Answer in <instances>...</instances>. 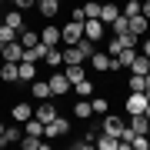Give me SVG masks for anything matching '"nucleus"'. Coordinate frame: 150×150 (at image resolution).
I'll return each mask as SVG.
<instances>
[{
  "label": "nucleus",
  "instance_id": "1",
  "mask_svg": "<svg viewBox=\"0 0 150 150\" xmlns=\"http://www.w3.org/2000/svg\"><path fill=\"white\" fill-rule=\"evenodd\" d=\"M80 37H83V23H80V20H70V23L60 27V43H64V47L80 43Z\"/></svg>",
  "mask_w": 150,
  "mask_h": 150
},
{
  "label": "nucleus",
  "instance_id": "2",
  "mask_svg": "<svg viewBox=\"0 0 150 150\" xmlns=\"http://www.w3.org/2000/svg\"><path fill=\"white\" fill-rule=\"evenodd\" d=\"M83 37H87V40H93V43H100L103 37H107V23H103L100 17H90V20H83Z\"/></svg>",
  "mask_w": 150,
  "mask_h": 150
},
{
  "label": "nucleus",
  "instance_id": "3",
  "mask_svg": "<svg viewBox=\"0 0 150 150\" xmlns=\"http://www.w3.org/2000/svg\"><path fill=\"white\" fill-rule=\"evenodd\" d=\"M67 134H70V120L60 117V113H57L50 123H43V137H47V140H54V137H67Z\"/></svg>",
  "mask_w": 150,
  "mask_h": 150
},
{
  "label": "nucleus",
  "instance_id": "4",
  "mask_svg": "<svg viewBox=\"0 0 150 150\" xmlns=\"http://www.w3.org/2000/svg\"><path fill=\"white\" fill-rule=\"evenodd\" d=\"M90 67L100 70V74H117V70H120L117 57H110V54H97V50H93V57H90Z\"/></svg>",
  "mask_w": 150,
  "mask_h": 150
},
{
  "label": "nucleus",
  "instance_id": "5",
  "mask_svg": "<svg viewBox=\"0 0 150 150\" xmlns=\"http://www.w3.org/2000/svg\"><path fill=\"white\" fill-rule=\"evenodd\" d=\"M123 123H127V120H123V117H117V113H103V123H100V130H103V134H110V137H120V130H123Z\"/></svg>",
  "mask_w": 150,
  "mask_h": 150
},
{
  "label": "nucleus",
  "instance_id": "6",
  "mask_svg": "<svg viewBox=\"0 0 150 150\" xmlns=\"http://www.w3.org/2000/svg\"><path fill=\"white\" fill-rule=\"evenodd\" d=\"M123 110H127V113H144V110H147V93H144V90H130Z\"/></svg>",
  "mask_w": 150,
  "mask_h": 150
},
{
  "label": "nucleus",
  "instance_id": "7",
  "mask_svg": "<svg viewBox=\"0 0 150 150\" xmlns=\"http://www.w3.org/2000/svg\"><path fill=\"white\" fill-rule=\"evenodd\" d=\"M0 60L20 64V60H23V43H20V40H13V43H4V47H0Z\"/></svg>",
  "mask_w": 150,
  "mask_h": 150
},
{
  "label": "nucleus",
  "instance_id": "8",
  "mask_svg": "<svg viewBox=\"0 0 150 150\" xmlns=\"http://www.w3.org/2000/svg\"><path fill=\"white\" fill-rule=\"evenodd\" d=\"M47 83H50V97H64V93L70 90V80H67V74H54Z\"/></svg>",
  "mask_w": 150,
  "mask_h": 150
},
{
  "label": "nucleus",
  "instance_id": "9",
  "mask_svg": "<svg viewBox=\"0 0 150 150\" xmlns=\"http://www.w3.org/2000/svg\"><path fill=\"white\" fill-rule=\"evenodd\" d=\"M40 43H43V47H57V43H60V27H57V23H47V27L40 30Z\"/></svg>",
  "mask_w": 150,
  "mask_h": 150
},
{
  "label": "nucleus",
  "instance_id": "10",
  "mask_svg": "<svg viewBox=\"0 0 150 150\" xmlns=\"http://www.w3.org/2000/svg\"><path fill=\"white\" fill-rule=\"evenodd\" d=\"M17 77H20V83L37 80V64H30V60H20V64H17Z\"/></svg>",
  "mask_w": 150,
  "mask_h": 150
},
{
  "label": "nucleus",
  "instance_id": "11",
  "mask_svg": "<svg viewBox=\"0 0 150 150\" xmlns=\"http://www.w3.org/2000/svg\"><path fill=\"white\" fill-rule=\"evenodd\" d=\"M4 23H7V27H13L17 33H20L23 27H27V20H23V10H17V7H13V10H7V13H4Z\"/></svg>",
  "mask_w": 150,
  "mask_h": 150
},
{
  "label": "nucleus",
  "instance_id": "12",
  "mask_svg": "<svg viewBox=\"0 0 150 150\" xmlns=\"http://www.w3.org/2000/svg\"><path fill=\"white\" fill-rule=\"evenodd\" d=\"M57 113H60V110H57V107H54L50 100H40V107L33 110V117H37V120H43V123H50V120L57 117Z\"/></svg>",
  "mask_w": 150,
  "mask_h": 150
},
{
  "label": "nucleus",
  "instance_id": "13",
  "mask_svg": "<svg viewBox=\"0 0 150 150\" xmlns=\"http://www.w3.org/2000/svg\"><path fill=\"white\" fill-rule=\"evenodd\" d=\"M20 137H23V130L17 127H4V134H0V147H10V144H20Z\"/></svg>",
  "mask_w": 150,
  "mask_h": 150
},
{
  "label": "nucleus",
  "instance_id": "14",
  "mask_svg": "<svg viewBox=\"0 0 150 150\" xmlns=\"http://www.w3.org/2000/svg\"><path fill=\"white\" fill-rule=\"evenodd\" d=\"M74 117H77V120H90V117H93V107H90V100H87V97H77Z\"/></svg>",
  "mask_w": 150,
  "mask_h": 150
},
{
  "label": "nucleus",
  "instance_id": "15",
  "mask_svg": "<svg viewBox=\"0 0 150 150\" xmlns=\"http://www.w3.org/2000/svg\"><path fill=\"white\" fill-rule=\"evenodd\" d=\"M37 10H40V17L54 20V17L60 13V0H37Z\"/></svg>",
  "mask_w": 150,
  "mask_h": 150
},
{
  "label": "nucleus",
  "instance_id": "16",
  "mask_svg": "<svg viewBox=\"0 0 150 150\" xmlns=\"http://www.w3.org/2000/svg\"><path fill=\"white\" fill-rule=\"evenodd\" d=\"M43 64H47V67H64V50H60V47H47V54H43Z\"/></svg>",
  "mask_w": 150,
  "mask_h": 150
},
{
  "label": "nucleus",
  "instance_id": "17",
  "mask_svg": "<svg viewBox=\"0 0 150 150\" xmlns=\"http://www.w3.org/2000/svg\"><path fill=\"white\" fill-rule=\"evenodd\" d=\"M10 117H13V123H23V120H30V117H33V107H30V103H13Z\"/></svg>",
  "mask_w": 150,
  "mask_h": 150
},
{
  "label": "nucleus",
  "instance_id": "18",
  "mask_svg": "<svg viewBox=\"0 0 150 150\" xmlns=\"http://www.w3.org/2000/svg\"><path fill=\"white\" fill-rule=\"evenodd\" d=\"M20 147L23 150H50L47 137H20Z\"/></svg>",
  "mask_w": 150,
  "mask_h": 150
},
{
  "label": "nucleus",
  "instance_id": "19",
  "mask_svg": "<svg viewBox=\"0 0 150 150\" xmlns=\"http://www.w3.org/2000/svg\"><path fill=\"white\" fill-rule=\"evenodd\" d=\"M0 80H4V83H17V80H20V77H17V64L4 60V64H0Z\"/></svg>",
  "mask_w": 150,
  "mask_h": 150
},
{
  "label": "nucleus",
  "instance_id": "20",
  "mask_svg": "<svg viewBox=\"0 0 150 150\" xmlns=\"http://www.w3.org/2000/svg\"><path fill=\"white\" fill-rule=\"evenodd\" d=\"M30 93L37 100H50V83L47 80H30Z\"/></svg>",
  "mask_w": 150,
  "mask_h": 150
},
{
  "label": "nucleus",
  "instance_id": "21",
  "mask_svg": "<svg viewBox=\"0 0 150 150\" xmlns=\"http://www.w3.org/2000/svg\"><path fill=\"white\" fill-rule=\"evenodd\" d=\"M93 147H97V150H117V147H120V137H110V134L100 130V140H93Z\"/></svg>",
  "mask_w": 150,
  "mask_h": 150
},
{
  "label": "nucleus",
  "instance_id": "22",
  "mask_svg": "<svg viewBox=\"0 0 150 150\" xmlns=\"http://www.w3.org/2000/svg\"><path fill=\"white\" fill-rule=\"evenodd\" d=\"M127 70H130V74H144V77H147V74H150V57L137 54V57H134V64H130Z\"/></svg>",
  "mask_w": 150,
  "mask_h": 150
},
{
  "label": "nucleus",
  "instance_id": "23",
  "mask_svg": "<svg viewBox=\"0 0 150 150\" xmlns=\"http://www.w3.org/2000/svg\"><path fill=\"white\" fill-rule=\"evenodd\" d=\"M147 27H150V20H147L144 13L130 17V33H137V37H144V33H147Z\"/></svg>",
  "mask_w": 150,
  "mask_h": 150
},
{
  "label": "nucleus",
  "instance_id": "24",
  "mask_svg": "<svg viewBox=\"0 0 150 150\" xmlns=\"http://www.w3.org/2000/svg\"><path fill=\"white\" fill-rule=\"evenodd\" d=\"M64 74H67L70 87H74L77 80H83V64H64Z\"/></svg>",
  "mask_w": 150,
  "mask_h": 150
},
{
  "label": "nucleus",
  "instance_id": "25",
  "mask_svg": "<svg viewBox=\"0 0 150 150\" xmlns=\"http://www.w3.org/2000/svg\"><path fill=\"white\" fill-rule=\"evenodd\" d=\"M117 17H120V7L117 4H100V20L103 23H113Z\"/></svg>",
  "mask_w": 150,
  "mask_h": 150
},
{
  "label": "nucleus",
  "instance_id": "26",
  "mask_svg": "<svg viewBox=\"0 0 150 150\" xmlns=\"http://www.w3.org/2000/svg\"><path fill=\"white\" fill-rule=\"evenodd\" d=\"M17 40H20L23 47H37V43H40V33H37V30H27V27H23L20 33H17Z\"/></svg>",
  "mask_w": 150,
  "mask_h": 150
},
{
  "label": "nucleus",
  "instance_id": "27",
  "mask_svg": "<svg viewBox=\"0 0 150 150\" xmlns=\"http://www.w3.org/2000/svg\"><path fill=\"white\" fill-rule=\"evenodd\" d=\"M70 90H74L77 97H87V100H90V97H93V83H90V80L83 77V80H77L74 87H70Z\"/></svg>",
  "mask_w": 150,
  "mask_h": 150
},
{
  "label": "nucleus",
  "instance_id": "28",
  "mask_svg": "<svg viewBox=\"0 0 150 150\" xmlns=\"http://www.w3.org/2000/svg\"><path fill=\"white\" fill-rule=\"evenodd\" d=\"M23 127H27V134H23V137H43V120L30 117V120H23Z\"/></svg>",
  "mask_w": 150,
  "mask_h": 150
},
{
  "label": "nucleus",
  "instance_id": "29",
  "mask_svg": "<svg viewBox=\"0 0 150 150\" xmlns=\"http://www.w3.org/2000/svg\"><path fill=\"white\" fill-rule=\"evenodd\" d=\"M74 47L80 50V57H83V60H90V57H93V50H97V43H93V40H87V37H80V43H74Z\"/></svg>",
  "mask_w": 150,
  "mask_h": 150
},
{
  "label": "nucleus",
  "instance_id": "30",
  "mask_svg": "<svg viewBox=\"0 0 150 150\" xmlns=\"http://www.w3.org/2000/svg\"><path fill=\"white\" fill-rule=\"evenodd\" d=\"M107 27H110V33H127L130 30V17H117V20H113V23H107Z\"/></svg>",
  "mask_w": 150,
  "mask_h": 150
},
{
  "label": "nucleus",
  "instance_id": "31",
  "mask_svg": "<svg viewBox=\"0 0 150 150\" xmlns=\"http://www.w3.org/2000/svg\"><path fill=\"white\" fill-rule=\"evenodd\" d=\"M13 40H17V30L7 27V23L0 20V47H4V43H13Z\"/></svg>",
  "mask_w": 150,
  "mask_h": 150
},
{
  "label": "nucleus",
  "instance_id": "32",
  "mask_svg": "<svg viewBox=\"0 0 150 150\" xmlns=\"http://www.w3.org/2000/svg\"><path fill=\"white\" fill-rule=\"evenodd\" d=\"M90 107H93V113H107L110 110V100H107V97H90Z\"/></svg>",
  "mask_w": 150,
  "mask_h": 150
},
{
  "label": "nucleus",
  "instance_id": "33",
  "mask_svg": "<svg viewBox=\"0 0 150 150\" xmlns=\"http://www.w3.org/2000/svg\"><path fill=\"white\" fill-rule=\"evenodd\" d=\"M64 64H83L80 50H77V47H64Z\"/></svg>",
  "mask_w": 150,
  "mask_h": 150
},
{
  "label": "nucleus",
  "instance_id": "34",
  "mask_svg": "<svg viewBox=\"0 0 150 150\" xmlns=\"http://www.w3.org/2000/svg\"><path fill=\"white\" fill-rule=\"evenodd\" d=\"M120 13H123V17H137V13H140V0H127V4H120Z\"/></svg>",
  "mask_w": 150,
  "mask_h": 150
},
{
  "label": "nucleus",
  "instance_id": "35",
  "mask_svg": "<svg viewBox=\"0 0 150 150\" xmlns=\"http://www.w3.org/2000/svg\"><path fill=\"white\" fill-rule=\"evenodd\" d=\"M130 90H147V77L144 74H130Z\"/></svg>",
  "mask_w": 150,
  "mask_h": 150
},
{
  "label": "nucleus",
  "instance_id": "36",
  "mask_svg": "<svg viewBox=\"0 0 150 150\" xmlns=\"http://www.w3.org/2000/svg\"><path fill=\"white\" fill-rule=\"evenodd\" d=\"M83 17H87V20H90V17H100V4H97V0L83 4Z\"/></svg>",
  "mask_w": 150,
  "mask_h": 150
},
{
  "label": "nucleus",
  "instance_id": "37",
  "mask_svg": "<svg viewBox=\"0 0 150 150\" xmlns=\"http://www.w3.org/2000/svg\"><path fill=\"white\" fill-rule=\"evenodd\" d=\"M120 50H123V43H120V37H110V40H107V54H110V57H117Z\"/></svg>",
  "mask_w": 150,
  "mask_h": 150
},
{
  "label": "nucleus",
  "instance_id": "38",
  "mask_svg": "<svg viewBox=\"0 0 150 150\" xmlns=\"http://www.w3.org/2000/svg\"><path fill=\"white\" fill-rule=\"evenodd\" d=\"M10 4L17 7V10H23V13H27L30 7H37V0H10Z\"/></svg>",
  "mask_w": 150,
  "mask_h": 150
},
{
  "label": "nucleus",
  "instance_id": "39",
  "mask_svg": "<svg viewBox=\"0 0 150 150\" xmlns=\"http://www.w3.org/2000/svg\"><path fill=\"white\" fill-rule=\"evenodd\" d=\"M137 47H140V54H144V57H150V37H144Z\"/></svg>",
  "mask_w": 150,
  "mask_h": 150
},
{
  "label": "nucleus",
  "instance_id": "40",
  "mask_svg": "<svg viewBox=\"0 0 150 150\" xmlns=\"http://www.w3.org/2000/svg\"><path fill=\"white\" fill-rule=\"evenodd\" d=\"M70 20H80V23H83V20H87V17H83V7H74V13H70Z\"/></svg>",
  "mask_w": 150,
  "mask_h": 150
},
{
  "label": "nucleus",
  "instance_id": "41",
  "mask_svg": "<svg viewBox=\"0 0 150 150\" xmlns=\"http://www.w3.org/2000/svg\"><path fill=\"white\" fill-rule=\"evenodd\" d=\"M140 13H144L147 20H150V0H144V4H140Z\"/></svg>",
  "mask_w": 150,
  "mask_h": 150
},
{
  "label": "nucleus",
  "instance_id": "42",
  "mask_svg": "<svg viewBox=\"0 0 150 150\" xmlns=\"http://www.w3.org/2000/svg\"><path fill=\"white\" fill-rule=\"evenodd\" d=\"M144 93H147V103H150V77H147V90Z\"/></svg>",
  "mask_w": 150,
  "mask_h": 150
},
{
  "label": "nucleus",
  "instance_id": "43",
  "mask_svg": "<svg viewBox=\"0 0 150 150\" xmlns=\"http://www.w3.org/2000/svg\"><path fill=\"white\" fill-rule=\"evenodd\" d=\"M144 117H147V120H150V103H147V110H144Z\"/></svg>",
  "mask_w": 150,
  "mask_h": 150
},
{
  "label": "nucleus",
  "instance_id": "44",
  "mask_svg": "<svg viewBox=\"0 0 150 150\" xmlns=\"http://www.w3.org/2000/svg\"><path fill=\"white\" fill-rule=\"evenodd\" d=\"M4 127H7V123H0V134H4Z\"/></svg>",
  "mask_w": 150,
  "mask_h": 150
},
{
  "label": "nucleus",
  "instance_id": "45",
  "mask_svg": "<svg viewBox=\"0 0 150 150\" xmlns=\"http://www.w3.org/2000/svg\"><path fill=\"white\" fill-rule=\"evenodd\" d=\"M147 33H150V27H147Z\"/></svg>",
  "mask_w": 150,
  "mask_h": 150
},
{
  "label": "nucleus",
  "instance_id": "46",
  "mask_svg": "<svg viewBox=\"0 0 150 150\" xmlns=\"http://www.w3.org/2000/svg\"><path fill=\"white\" fill-rule=\"evenodd\" d=\"M0 4H4V0H0Z\"/></svg>",
  "mask_w": 150,
  "mask_h": 150
},
{
  "label": "nucleus",
  "instance_id": "47",
  "mask_svg": "<svg viewBox=\"0 0 150 150\" xmlns=\"http://www.w3.org/2000/svg\"><path fill=\"white\" fill-rule=\"evenodd\" d=\"M147 77H150V74H147Z\"/></svg>",
  "mask_w": 150,
  "mask_h": 150
}]
</instances>
